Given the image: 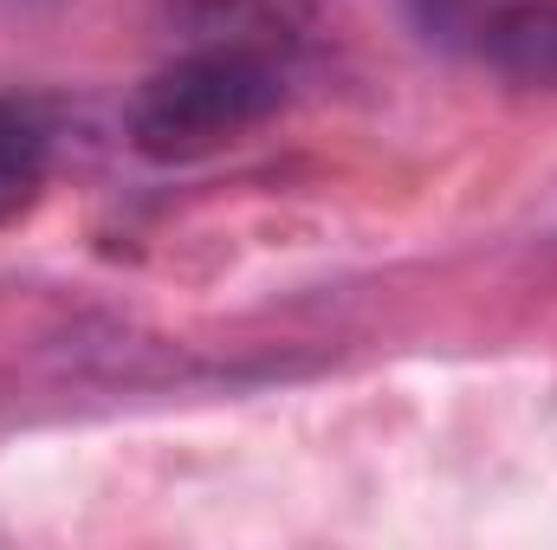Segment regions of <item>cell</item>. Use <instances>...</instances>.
I'll return each mask as SVG.
<instances>
[{
	"label": "cell",
	"mask_w": 557,
	"mask_h": 550,
	"mask_svg": "<svg viewBox=\"0 0 557 550\" xmlns=\"http://www.w3.org/2000/svg\"><path fill=\"white\" fill-rule=\"evenodd\" d=\"M416 7H421V20H428V26H454V20H460V13H473L480 0H416Z\"/></svg>",
	"instance_id": "277c9868"
},
{
	"label": "cell",
	"mask_w": 557,
	"mask_h": 550,
	"mask_svg": "<svg viewBox=\"0 0 557 550\" xmlns=\"http://www.w3.org/2000/svg\"><path fill=\"white\" fill-rule=\"evenodd\" d=\"M292 78L273 39H201L143 78L124 111V137L149 162H195L247 137L285 104Z\"/></svg>",
	"instance_id": "6da1fadb"
},
{
	"label": "cell",
	"mask_w": 557,
	"mask_h": 550,
	"mask_svg": "<svg viewBox=\"0 0 557 550\" xmlns=\"http://www.w3.org/2000/svg\"><path fill=\"white\" fill-rule=\"evenodd\" d=\"M473 33V52L499 78L557 91V0H493Z\"/></svg>",
	"instance_id": "7a4b0ae2"
},
{
	"label": "cell",
	"mask_w": 557,
	"mask_h": 550,
	"mask_svg": "<svg viewBox=\"0 0 557 550\" xmlns=\"http://www.w3.org/2000/svg\"><path fill=\"white\" fill-rule=\"evenodd\" d=\"M52 175V124L26 98H0V221L26 214Z\"/></svg>",
	"instance_id": "3957f363"
}]
</instances>
